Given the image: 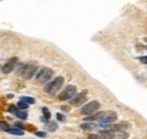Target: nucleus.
Segmentation results:
<instances>
[{
    "label": "nucleus",
    "mask_w": 147,
    "mask_h": 139,
    "mask_svg": "<svg viewBox=\"0 0 147 139\" xmlns=\"http://www.w3.org/2000/svg\"><path fill=\"white\" fill-rule=\"evenodd\" d=\"M63 84H65L63 77L59 76V77L55 78L52 82H50L49 84H47L45 87H44V90H45L48 94H50L51 96H53V95H55V94L61 89V87L63 86Z\"/></svg>",
    "instance_id": "obj_1"
},
{
    "label": "nucleus",
    "mask_w": 147,
    "mask_h": 139,
    "mask_svg": "<svg viewBox=\"0 0 147 139\" xmlns=\"http://www.w3.org/2000/svg\"><path fill=\"white\" fill-rule=\"evenodd\" d=\"M36 70H37V67L35 65H32V63H28V65H20V66H19L18 74L22 75L24 78L30 79V78H32V77L35 75Z\"/></svg>",
    "instance_id": "obj_2"
},
{
    "label": "nucleus",
    "mask_w": 147,
    "mask_h": 139,
    "mask_svg": "<svg viewBox=\"0 0 147 139\" xmlns=\"http://www.w3.org/2000/svg\"><path fill=\"white\" fill-rule=\"evenodd\" d=\"M76 93H77L76 86H74V85H68V86L66 87V88L59 94L58 97H59L60 101H67V100L73 99L74 96L76 95Z\"/></svg>",
    "instance_id": "obj_3"
},
{
    "label": "nucleus",
    "mask_w": 147,
    "mask_h": 139,
    "mask_svg": "<svg viewBox=\"0 0 147 139\" xmlns=\"http://www.w3.org/2000/svg\"><path fill=\"white\" fill-rule=\"evenodd\" d=\"M52 76H53V70L50 68H42L36 75V80L38 83L43 84V83L49 82Z\"/></svg>",
    "instance_id": "obj_4"
},
{
    "label": "nucleus",
    "mask_w": 147,
    "mask_h": 139,
    "mask_svg": "<svg viewBox=\"0 0 147 139\" xmlns=\"http://www.w3.org/2000/svg\"><path fill=\"white\" fill-rule=\"evenodd\" d=\"M100 102L97 101H93L87 104H85L82 107V114L84 115H92L94 113H96V111L100 109Z\"/></svg>",
    "instance_id": "obj_5"
},
{
    "label": "nucleus",
    "mask_w": 147,
    "mask_h": 139,
    "mask_svg": "<svg viewBox=\"0 0 147 139\" xmlns=\"http://www.w3.org/2000/svg\"><path fill=\"white\" fill-rule=\"evenodd\" d=\"M17 62H18V58H16V57L11 58L9 61H7V62L3 65V67H2V72H3V74H9V72H11L13 70L16 68Z\"/></svg>",
    "instance_id": "obj_6"
},
{
    "label": "nucleus",
    "mask_w": 147,
    "mask_h": 139,
    "mask_svg": "<svg viewBox=\"0 0 147 139\" xmlns=\"http://www.w3.org/2000/svg\"><path fill=\"white\" fill-rule=\"evenodd\" d=\"M86 94H87L86 90H84V92H82L79 94H76V96L71 100V105H74V106H80L82 104H84L86 102V100H87V95Z\"/></svg>",
    "instance_id": "obj_7"
},
{
    "label": "nucleus",
    "mask_w": 147,
    "mask_h": 139,
    "mask_svg": "<svg viewBox=\"0 0 147 139\" xmlns=\"http://www.w3.org/2000/svg\"><path fill=\"white\" fill-rule=\"evenodd\" d=\"M115 120H117V113L112 112V111H108V112L104 113L103 118L100 120V123H101V126H104V124H108V123H112Z\"/></svg>",
    "instance_id": "obj_8"
},
{
    "label": "nucleus",
    "mask_w": 147,
    "mask_h": 139,
    "mask_svg": "<svg viewBox=\"0 0 147 139\" xmlns=\"http://www.w3.org/2000/svg\"><path fill=\"white\" fill-rule=\"evenodd\" d=\"M45 130L50 132H55V130H58V123L55 121H49L45 126Z\"/></svg>",
    "instance_id": "obj_9"
},
{
    "label": "nucleus",
    "mask_w": 147,
    "mask_h": 139,
    "mask_svg": "<svg viewBox=\"0 0 147 139\" xmlns=\"http://www.w3.org/2000/svg\"><path fill=\"white\" fill-rule=\"evenodd\" d=\"M98 135L101 136V138L102 139H114L113 132H111V131H109V130H102V131H100Z\"/></svg>",
    "instance_id": "obj_10"
},
{
    "label": "nucleus",
    "mask_w": 147,
    "mask_h": 139,
    "mask_svg": "<svg viewBox=\"0 0 147 139\" xmlns=\"http://www.w3.org/2000/svg\"><path fill=\"white\" fill-rule=\"evenodd\" d=\"M9 134L11 135H17V136H23L24 135V131L22 129H18V128H13V129H9L8 131Z\"/></svg>",
    "instance_id": "obj_11"
},
{
    "label": "nucleus",
    "mask_w": 147,
    "mask_h": 139,
    "mask_svg": "<svg viewBox=\"0 0 147 139\" xmlns=\"http://www.w3.org/2000/svg\"><path fill=\"white\" fill-rule=\"evenodd\" d=\"M16 117L18 119H20V120H26L27 119V112H25L23 110H19L18 112H17V114H16Z\"/></svg>",
    "instance_id": "obj_12"
},
{
    "label": "nucleus",
    "mask_w": 147,
    "mask_h": 139,
    "mask_svg": "<svg viewBox=\"0 0 147 139\" xmlns=\"http://www.w3.org/2000/svg\"><path fill=\"white\" fill-rule=\"evenodd\" d=\"M20 101H23V102H25V103H27V104H34V103H35V100H34L33 97H27V96L20 97Z\"/></svg>",
    "instance_id": "obj_13"
},
{
    "label": "nucleus",
    "mask_w": 147,
    "mask_h": 139,
    "mask_svg": "<svg viewBox=\"0 0 147 139\" xmlns=\"http://www.w3.org/2000/svg\"><path fill=\"white\" fill-rule=\"evenodd\" d=\"M80 128L84 129V130H91V129H94V128H95V124L90 123V122H86V123H83V124L80 126Z\"/></svg>",
    "instance_id": "obj_14"
},
{
    "label": "nucleus",
    "mask_w": 147,
    "mask_h": 139,
    "mask_svg": "<svg viewBox=\"0 0 147 139\" xmlns=\"http://www.w3.org/2000/svg\"><path fill=\"white\" fill-rule=\"evenodd\" d=\"M42 112H43V114H44V117L43 118H45V120H50V118H51V113H50V111H49V109L48 107H42Z\"/></svg>",
    "instance_id": "obj_15"
},
{
    "label": "nucleus",
    "mask_w": 147,
    "mask_h": 139,
    "mask_svg": "<svg viewBox=\"0 0 147 139\" xmlns=\"http://www.w3.org/2000/svg\"><path fill=\"white\" fill-rule=\"evenodd\" d=\"M9 126H8V123L5 121H0V130H2V131H9Z\"/></svg>",
    "instance_id": "obj_16"
},
{
    "label": "nucleus",
    "mask_w": 147,
    "mask_h": 139,
    "mask_svg": "<svg viewBox=\"0 0 147 139\" xmlns=\"http://www.w3.org/2000/svg\"><path fill=\"white\" fill-rule=\"evenodd\" d=\"M18 111H19L18 107H17V106H15V105H10V106L8 107V112H9V113H11V114H14V115H16Z\"/></svg>",
    "instance_id": "obj_17"
},
{
    "label": "nucleus",
    "mask_w": 147,
    "mask_h": 139,
    "mask_svg": "<svg viewBox=\"0 0 147 139\" xmlns=\"http://www.w3.org/2000/svg\"><path fill=\"white\" fill-rule=\"evenodd\" d=\"M17 107H18V110H27V107H28V104L27 103H25V102H23V101H19L18 103H17Z\"/></svg>",
    "instance_id": "obj_18"
},
{
    "label": "nucleus",
    "mask_w": 147,
    "mask_h": 139,
    "mask_svg": "<svg viewBox=\"0 0 147 139\" xmlns=\"http://www.w3.org/2000/svg\"><path fill=\"white\" fill-rule=\"evenodd\" d=\"M57 119H58V121H61V122L66 121V117L63 114H61V113H57Z\"/></svg>",
    "instance_id": "obj_19"
},
{
    "label": "nucleus",
    "mask_w": 147,
    "mask_h": 139,
    "mask_svg": "<svg viewBox=\"0 0 147 139\" xmlns=\"http://www.w3.org/2000/svg\"><path fill=\"white\" fill-rule=\"evenodd\" d=\"M128 137V134L127 132H123V131H120V135H119V137L118 139H125Z\"/></svg>",
    "instance_id": "obj_20"
},
{
    "label": "nucleus",
    "mask_w": 147,
    "mask_h": 139,
    "mask_svg": "<svg viewBox=\"0 0 147 139\" xmlns=\"http://www.w3.org/2000/svg\"><path fill=\"white\" fill-rule=\"evenodd\" d=\"M35 135H36L37 137H42V138L47 137V134H45V132H43V131H36V132H35Z\"/></svg>",
    "instance_id": "obj_21"
},
{
    "label": "nucleus",
    "mask_w": 147,
    "mask_h": 139,
    "mask_svg": "<svg viewBox=\"0 0 147 139\" xmlns=\"http://www.w3.org/2000/svg\"><path fill=\"white\" fill-rule=\"evenodd\" d=\"M138 60H139L142 63L147 65V55H145V57H139V58H138Z\"/></svg>",
    "instance_id": "obj_22"
},
{
    "label": "nucleus",
    "mask_w": 147,
    "mask_h": 139,
    "mask_svg": "<svg viewBox=\"0 0 147 139\" xmlns=\"http://www.w3.org/2000/svg\"><path fill=\"white\" fill-rule=\"evenodd\" d=\"M88 139H102L100 135H96V134H92L88 136Z\"/></svg>",
    "instance_id": "obj_23"
},
{
    "label": "nucleus",
    "mask_w": 147,
    "mask_h": 139,
    "mask_svg": "<svg viewBox=\"0 0 147 139\" xmlns=\"http://www.w3.org/2000/svg\"><path fill=\"white\" fill-rule=\"evenodd\" d=\"M61 110L67 112V111H69V110H70V107H69V106H61Z\"/></svg>",
    "instance_id": "obj_24"
},
{
    "label": "nucleus",
    "mask_w": 147,
    "mask_h": 139,
    "mask_svg": "<svg viewBox=\"0 0 147 139\" xmlns=\"http://www.w3.org/2000/svg\"><path fill=\"white\" fill-rule=\"evenodd\" d=\"M145 41H147V37H146V38H145Z\"/></svg>",
    "instance_id": "obj_25"
},
{
    "label": "nucleus",
    "mask_w": 147,
    "mask_h": 139,
    "mask_svg": "<svg viewBox=\"0 0 147 139\" xmlns=\"http://www.w3.org/2000/svg\"><path fill=\"white\" fill-rule=\"evenodd\" d=\"M146 49H147V47H146Z\"/></svg>",
    "instance_id": "obj_26"
}]
</instances>
